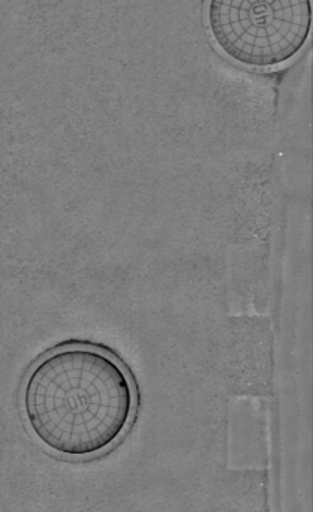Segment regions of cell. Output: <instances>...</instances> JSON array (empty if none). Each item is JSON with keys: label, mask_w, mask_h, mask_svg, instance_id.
<instances>
[{"label": "cell", "mask_w": 313, "mask_h": 512, "mask_svg": "<svg viewBox=\"0 0 313 512\" xmlns=\"http://www.w3.org/2000/svg\"><path fill=\"white\" fill-rule=\"evenodd\" d=\"M21 411L50 453L93 459L134 420L137 390L125 364L99 346L71 343L45 352L21 385Z\"/></svg>", "instance_id": "obj_1"}, {"label": "cell", "mask_w": 313, "mask_h": 512, "mask_svg": "<svg viewBox=\"0 0 313 512\" xmlns=\"http://www.w3.org/2000/svg\"><path fill=\"white\" fill-rule=\"evenodd\" d=\"M204 17L222 56L242 68L270 71L308 44L312 0H206Z\"/></svg>", "instance_id": "obj_2"}]
</instances>
